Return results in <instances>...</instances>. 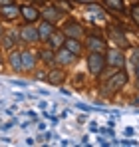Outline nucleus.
Returning <instances> with one entry per match:
<instances>
[{
  "label": "nucleus",
  "instance_id": "obj_1",
  "mask_svg": "<svg viewBox=\"0 0 139 147\" xmlns=\"http://www.w3.org/2000/svg\"><path fill=\"white\" fill-rule=\"evenodd\" d=\"M125 82H127V74L123 72V70H119V72H115L111 78H109V82L105 84V88H103V92H107V94H113V92H117L119 88H123L125 86Z\"/></svg>",
  "mask_w": 139,
  "mask_h": 147
},
{
  "label": "nucleus",
  "instance_id": "obj_2",
  "mask_svg": "<svg viewBox=\"0 0 139 147\" xmlns=\"http://www.w3.org/2000/svg\"><path fill=\"white\" fill-rule=\"evenodd\" d=\"M103 66H105V58L101 56V52H92V54L88 56V68H90V72H92L93 76L101 74Z\"/></svg>",
  "mask_w": 139,
  "mask_h": 147
},
{
  "label": "nucleus",
  "instance_id": "obj_3",
  "mask_svg": "<svg viewBox=\"0 0 139 147\" xmlns=\"http://www.w3.org/2000/svg\"><path fill=\"white\" fill-rule=\"evenodd\" d=\"M107 64L113 66V68H123L125 58H123V54H121L119 50H109V52H107Z\"/></svg>",
  "mask_w": 139,
  "mask_h": 147
},
{
  "label": "nucleus",
  "instance_id": "obj_4",
  "mask_svg": "<svg viewBox=\"0 0 139 147\" xmlns=\"http://www.w3.org/2000/svg\"><path fill=\"white\" fill-rule=\"evenodd\" d=\"M20 14L24 16L26 22H36V20L40 18V12H38L34 6H22V8H20Z\"/></svg>",
  "mask_w": 139,
  "mask_h": 147
},
{
  "label": "nucleus",
  "instance_id": "obj_5",
  "mask_svg": "<svg viewBox=\"0 0 139 147\" xmlns=\"http://www.w3.org/2000/svg\"><path fill=\"white\" fill-rule=\"evenodd\" d=\"M20 36H22V40H26V42H36L38 40V30L36 28H30V26H24Z\"/></svg>",
  "mask_w": 139,
  "mask_h": 147
},
{
  "label": "nucleus",
  "instance_id": "obj_6",
  "mask_svg": "<svg viewBox=\"0 0 139 147\" xmlns=\"http://www.w3.org/2000/svg\"><path fill=\"white\" fill-rule=\"evenodd\" d=\"M64 48L70 50V52L76 56V54H80V52H82V44L78 42V38H68V40H64Z\"/></svg>",
  "mask_w": 139,
  "mask_h": 147
},
{
  "label": "nucleus",
  "instance_id": "obj_7",
  "mask_svg": "<svg viewBox=\"0 0 139 147\" xmlns=\"http://www.w3.org/2000/svg\"><path fill=\"white\" fill-rule=\"evenodd\" d=\"M88 46H90L92 52H101V50L105 48V42L101 38H97V36H90L88 38Z\"/></svg>",
  "mask_w": 139,
  "mask_h": 147
},
{
  "label": "nucleus",
  "instance_id": "obj_8",
  "mask_svg": "<svg viewBox=\"0 0 139 147\" xmlns=\"http://www.w3.org/2000/svg\"><path fill=\"white\" fill-rule=\"evenodd\" d=\"M64 32L68 34L70 38H80L82 36V28H80V24H76V22H68L66 28H64Z\"/></svg>",
  "mask_w": 139,
  "mask_h": 147
},
{
  "label": "nucleus",
  "instance_id": "obj_9",
  "mask_svg": "<svg viewBox=\"0 0 139 147\" xmlns=\"http://www.w3.org/2000/svg\"><path fill=\"white\" fill-rule=\"evenodd\" d=\"M18 14H20V8H16L14 4H8V6H4V8H2V16H4V18H8V20H14Z\"/></svg>",
  "mask_w": 139,
  "mask_h": 147
},
{
  "label": "nucleus",
  "instance_id": "obj_10",
  "mask_svg": "<svg viewBox=\"0 0 139 147\" xmlns=\"http://www.w3.org/2000/svg\"><path fill=\"white\" fill-rule=\"evenodd\" d=\"M48 40H50V46H52V48L64 46V34H62V32H52V34L48 36Z\"/></svg>",
  "mask_w": 139,
  "mask_h": 147
},
{
  "label": "nucleus",
  "instance_id": "obj_11",
  "mask_svg": "<svg viewBox=\"0 0 139 147\" xmlns=\"http://www.w3.org/2000/svg\"><path fill=\"white\" fill-rule=\"evenodd\" d=\"M64 72H60V70H54V72H50V76H48V82L52 84V86H62L64 84Z\"/></svg>",
  "mask_w": 139,
  "mask_h": 147
},
{
  "label": "nucleus",
  "instance_id": "obj_12",
  "mask_svg": "<svg viewBox=\"0 0 139 147\" xmlns=\"http://www.w3.org/2000/svg\"><path fill=\"white\" fill-rule=\"evenodd\" d=\"M54 32V26H52V22H42V26L38 28V38H42V40H48V36Z\"/></svg>",
  "mask_w": 139,
  "mask_h": 147
},
{
  "label": "nucleus",
  "instance_id": "obj_13",
  "mask_svg": "<svg viewBox=\"0 0 139 147\" xmlns=\"http://www.w3.org/2000/svg\"><path fill=\"white\" fill-rule=\"evenodd\" d=\"M56 60L58 62H62V64H70V62H74V54L70 52V50H60L58 52V56H56Z\"/></svg>",
  "mask_w": 139,
  "mask_h": 147
},
{
  "label": "nucleus",
  "instance_id": "obj_14",
  "mask_svg": "<svg viewBox=\"0 0 139 147\" xmlns=\"http://www.w3.org/2000/svg\"><path fill=\"white\" fill-rule=\"evenodd\" d=\"M42 14H44V18H46L48 22H54V20H58L60 18V12L56 10V8H52V6H48L42 10Z\"/></svg>",
  "mask_w": 139,
  "mask_h": 147
},
{
  "label": "nucleus",
  "instance_id": "obj_15",
  "mask_svg": "<svg viewBox=\"0 0 139 147\" xmlns=\"http://www.w3.org/2000/svg\"><path fill=\"white\" fill-rule=\"evenodd\" d=\"M34 64H36L34 56H32L30 52H24V54H22V68H24V70H32Z\"/></svg>",
  "mask_w": 139,
  "mask_h": 147
},
{
  "label": "nucleus",
  "instance_id": "obj_16",
  "mask_svg": "<svg viewBox=\"0 0 139 147\" xmlns=\"http://www.w3.org/2000/svg\"><path fill=\"white\" fill-rule=\"evenodd\" d=\"M10 66H12L14 70H22V54L12 52V54H10Z\"/></svg>",
  "mask_w": 139,
  "mask_h": 147
},
{
  "label": "nucleus",
  "instance_id": "obj_17",
  "mask_svg": "<svg viewBox=\"0 0 139 147\" xmlns=\"http://www.w3.org/2000/svg\"><path fill=\"white\" fill-rule=\"evenodd\" d=\"M105 4L113 10H123V0H105Z\"/></svg>",
  "mask_w": 139,
  "mask_h": 147
},
{
  "label": "nucleus",
  "instance_id": "obj_18",
  "mask_svg": "<svg viewBox=\"0 0 139 147\" xmlns=\"http://www.w3.org/2000/svg\"><path fill=\"white\" fill-rule=\"evenodd\" d=\"M40 58H42V60H44V62H48V64H50V62H54V60H56V56H54V54H52V52H50V50H44V52H40Z\"/></svg>",
  "mask_w": 139,
  "mask_h": 147
},
{
  "label": "nucleus",
  "instance_id": "obj_19",
  "mask_svg": "<svg viewBox=\"0 0 139 147\" xmlns=\"http://www.w3.org/2000/svg\"><path fill=\"white\" fill-rule=\"evenodd\" d=\"M14 42H16V34H10V36H6V38H4V46H6V48L14 46Z\"/></svg>",
  "mask_w": 139,
  "mask_h": 147
},
{
  "label": "nucleus",
  "instance_id": "obj_20",
  "mask_svg": "<svg viewBox=\"0 0 139 147\" xmlns=\"http://www.w3.org/2000/svg\"><path fill=\"white\" fill-rule=\"evenodd\" d=\"M90 12H92V14H101V8H99V6H95V4H92V2H90Z\"/></svg>",
  "mask_w": 139,
  "mask_h": 147
},
{
  "label": "nucleus",
  "instance_id": "obj_21",
  "mask_svg": "<svg viewBox=\"0 0 139 147\" xmlns=\"http://www.w3.org/2000/svg\"><path fill=\"white\" fill-rule=\"evenodd\" d=\"M76 107H80L82 111H92L93 107H88V105H84V103H76Z\"/></svg>",
  "mask_w": 139,
  "mask_h": 147
},
{
  "label": "nucleus",
  "instance_id": "obj_22",
  "mask_svg": "<svg viewBox=\"0 0 139 147\" xmlns=\"http://www.w3.org/2000/svg\"><path fill=\"white\" fill-rule=\"evenodd\" d=\"M133 20L139 24V6H135V8H133Z\"/></svg>",
  "mask_w": 139,
  "mask_h": 147
},
{
  "label": "nucleus",
  "instance_id": "obj_23",
  "mask_svg": "<svg viewBox=\"0 0 139 147\" xmlns=\"http://www.w3.org/2000/svg\"><path fill=\"white\" fill-rule=\"evenodd\" d=\"M101 133L107 135V137H113V131H111V129H101Z\"/></svg>",
  "mask_w": 139,
  "mask_h": 147
},
{
  "label": "nucleus",
  "instance_id": "obj_24",
  "mask_svg": "<svg viewBox=\"0 0 139 147\" xmlns=\"http://www.w3.org/2000/svg\"><path fill=\"white\" fill-rule=\"evenodd\" d=\"M16 123H18L16 119H10V121H8L6 125H4V129H8V127H12V125H16Z\"/></svg>",
  "mask_w": 139,
  "mask_h": 147
},
{
  "label": "nucleus",
  "instance_id": "obj_25",
  "mask_svg": "<svg viewBox=\"0 0 139 147\" xmlns=\"http://www.w3.org/2000/svg\"><path fill=\"white\" fill-rule=\"evenodd\" d=\"M8 4H12V0H0V6H8Z\"/></svg>",
  "mask_w": 139,
  "mask_h": 147
},
{
  "label": "nucleus",
  "instance_id": "obj_26",
  "mask_svg": "<svg viewBox=\"0 0 139 147\" xmlns=\"http://www.w3.org/2000/svg\"><path fill=\"white\" fill-rule=\"evenodd\" d=\"M135 74H137V80H139V62H135Z\"/></svg>",
  "mask_w": 139,
  "mask_h": 147
},
{
  "label": "nucleus",
  "instance_id": "obj_27",
  "mask_svg": "<svg viewBox=\"0 0 139 147\" xmlns=\"http://www.w3.org/2000/svg\"><path fill=\"white\" fill-rule=\"evenodd\" d=\"M80 2H88V4H90V2H92V0H80Z\"/></svg>",
  "mask_w": 139,
  "mask_h": 147
},
{
  "label": "nucleus",
  "instance_id": "obj_28",
  "mask_svg": "<svg viewBox=\"0 0 139 147\" xmlns=\"http://www.w3.org/2000/svg\"><path fill=\"white\" fill-rule=\"evenodd\" d=\"M0 36H2V30H0Z\"/></svg>",
  "mask_w": 139,
  "mask_h": 147
}]
</instances>
